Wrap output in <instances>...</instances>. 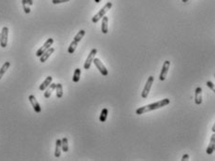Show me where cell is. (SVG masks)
<instances>
[{"label":"cell","instance_id":"6da1fadb","mask_svg":"<svg viewBox=\"0 0 215 161\" xmlns=\"http://www.w3.org/2000/svg\"><path fill=\"white\" fill-rule=\"evenodd\" d=\"M170 103V100L168 98H164V99H161L155 103H151V104H149V105H146V106H143V107H140L136 111V113L137 114H144L146 112H151V111H155V110H157V109H160L162 107H165L166 105H168Z\"/></svg>","mask_w":215,"mask_h":161},{"label":"cell","instance_id":"7a4b0ae2","mask_svg":"<svg viewBox=\"0 0 215 161\" xmlns=\"http://www.w3.org/2000/svg\"><path fill=\"white\" fill-rule=\"evenodd\" d=\"M84 35H85V30H80V31L78 32V34H77V35L74 37V39H73V41L70 43V45H69V47H68V50H67V52H68L69 53H73L75 52L76 48L78 47L79 42L82 39V38L84 37Z\"/></svg>","mask_w":215,"mask_h":161},{"label":"cell","instance_id":"3957f363","mask_svg":"<svg viewBox=\"0 0 215 161\" xmlns=\"http://www.w3.org/2000/svg\"><path fill=\"white\" fill-rule=\"evenodd\" d=\"M111 7H112V3H111V2H108L96 14V15H95L93 18H92V22H93L94 24H97L100 19H102L103 16H105V14L111 9Z\"/></svg>","mask_w":215,"mask_h":161},{"label":"cell","instance_id":"277c9868","mask_svg":"<svg viewBox=\"0 0 215 161\" xmlns=\"http://www.w3.org/2000/svg\"><path fill=\"white\" fill-rule=\"evenodd\" d=\"M153 81H155V78H153V76H150L149 79L147 80V82L144 86V89L141 93V97L142 98H147L148 96H149V93L151 91V85L153 83Z\"/></svg>","mask_w":215,"mask_h":161},{"label":"cell","instance_id":"5b68a950","mask_svg":"<svg viewBox=\"0 0 215 161\" xmlns=\"http://www.w3.org/2000/svg\"><path fill=\"white\" fill-rule=\"evenodd\" d=\"M97 53V49H92V51L90 52L89 55L87 56L86 60H85V63H84V65H83L84 69L87 70V69L90 68L92 63H93V60L95 59V56H96Z\"/></svg>","mask_w":215,"mask_h":161},{"label":"cell","instance_id":"8992f818","mask_svg":"<svg viewBox=\"0 0 215 161\" xmlns=\"http://www.w3.org/2000/svg\"><path fill=\"white\" fill-rule=\"evenodd\" d=\"M53 44V38H48L47 40L45 41V43L43 44V46L42 47H40L38 51H37V53H36V55L38 56V57H39L44 52H46L47 51L50 47H52V45Z\"/></svg>","mask_w":215,"mask_h":161},{"label":"cell","instance_id":"52a82bcc","mask_svg":"<svg viewBox=\"0 0 215 161\" xmlns=\"http://www.w3.org/2000/svg\"><path fill=\"white\" fill-rule=\"evenodd\" d=\"M93 63L95 64V66L97 67V68L99 70V72L101 73L103 76H107L108 74H109V71H108V69L106 68V67L104 66V64L101 62L100 59H98V58H96V57H95V59L93 60Z\"/></svg>","mask_w":215,"mask_h":161},{"label":"cell","instance_id":"ba28073f","mask_svg":"<svg viewBox=\"0 0 215 161\" xmlns=\"http://www.w3.org/2000/svg\"><path fill=\"white\" fill-rule=\"evenodd\" d=\"M8 38H9V28L7 26L2 28L1 31V39H0V45L2 48L7 47L8 45Z\"/></svg>","mask_w":215,"mask_h":161},{"label":"cell","instance_id":"9c48e42d","mask_svg":"<svg viewBox=\"0 0 215 161\" xmlns=\"http://www.w3.org/2000/svg\"><path fill=\"white\" fill-rule=\"evenodd\" d=\"M169 67H170V62L166 60L164 62V65H163V68H162V70H161V73H160V76H159V80L160 81H165L166 76H167V73H168V70H169Z\"/></svg>","mask_w":215,"mask_h":161},{"label":"cell","instance_id":"30bf717a","mask_svg":"<svg viewBox=\"0 0 215 161\" xmlns=\"http://www.w3.org/2000/svg\"><path fill=\"white\" fill-rule=\"evenodd\" d=\"M28 99H29V101H30V103H31V105H32V107H33L34 111H35L37 113L41 112V107H40L39 103L38 102L37 98L35 97V96L30 95V96H29V97H28Z\"/></svg>","mask_w":215,"mask_h":161},{"label":"cell","instance_id":"8fae6325","mask_svg":"<svg viewBox=\"0 0 215 161\" xmlns=\"http://www.w3.org/2000/svg\"><path fill=\"white\" fill-rule=\"evenodd\" d=\"M54 53V48H49L47 51H46V52H44L40 56H39V58H40V62L41 63H44V62H46V61H47L48 60V58L53 54Z\"/></svg>","mask_w":215,"mask_h":161},{"label":"cell","instance_id":"7c38bea8","mask_svg":"<svg viewBox=\"0 0 215 161\" xmlns=\"http://www.w3.org/2000/svg\"><path fill=\"white\" fill-rule=\"evenodd\" d=\"M195 102L196 105H200L202 103V88L201 87H196L195 95Z\"/></svg>","mask_w":215,"mask_h":161},{"label":"cell","instance_id":"4fadbf2b","mask_svg":"<svg viewBox=\"0 0 215 161\" xmlns=\"http://www.w3.org/2000/svg\"><path fill=\"white\" fill-rule=\"evenodd\" d=\"M215 149V134H213L210 137V144L207 148V154L208 155H211L214 152Z\"/></svg>","mask_w":215,"mask_h":161},{"label":"cell","instance_id":"5bb4252c","mask_svg":"<svg viewBox=\"0 0 215 161\" xmlns=\"http://www.w3.org/2000/svg\"><path fill=\"white\" fill-rule=\"evenodd\" d=\"M108 22H109V18L107 16H103L102 18V24H101V31L103 34H107L109 32V26H108Z\"/></svg>","mask_w":215,"mask_h":161},{"label":"cell","instance_id":"9a60e30c","mask_svg":"<svg viewBox=\"0 0 215 161\" xmlns=\"http://www.w3.org/2000/svg\"><path fill=\"white\" fill-rule=\"evenodd\" d=\"M55 87H56V83H51L47 88L45 89V92H44V97L45 98H49L53 93V91L55 89Z\"/></svg>","mask_w":215,"mask_h":161},{"label":"cell","instance_id":"2e32d148","mask_svg":"<svg viewBox=\"0 0 215 161\" xmlns=\"http://www.w3.org/2000/svg\"><path fill=\"white\" fill-rule=\"evenodd\" d=\"M52 82H53V77H52V76H48L47 78L45 79V81L40 84L39 90H40V91H45V89L47 88V87L52 83Z\"/></svg>","mask_w":215,"mask_h":161},{"label":"cell","instance_id":"e0dca14e","mask_svg":"<svg viewBox=\"0 0 215 161\" xmlns=\"http://www.w3.org/2000/svg\"><path fill=\"white\" fill-rule=\"evenodd\" d=\"M9 67H10V63H9V61H7V62L4 63V65L2 66V68H0V80L2 79V77L4 76V74L7 72V70L9 68Z\"/></svg>","mask_w":215,"mask_h":161},{"label":"cell","instance_id":"ac0fdd59","mask_svg":"<svg viewBox=\"0 0 215 161\" xmlns=\"http://www.w3.org/2000/svg\"><path fill=\"white\" fill-rule=\"evenodd\" d=\"M61 151H62V147H61V140L56 141L55 144V151H54V156L59 157L61 156Z\"/></svg>","mask_w":215,"mask_h":161},{"label":"cell","instance_id":"d6986e66","mask_svg":"<svg viewBox=\"0 0 215 161\" xmlns=\"http://www.w3.org/2000/svg\"><path fill=\"white\" fill-rule=\"evenodd\" d=\"M55 90H56V97L58 98H61L63 97V85L61 83H56V87H55Z\"/></svg>","mask_w":215,"mask_h":161},{"label":"cell","instance_id":"ffe728a7","mask_svg":"<svg viewBox=\"0 0 215 161\" xmlns=\"http://www.w3.org/2000/svg\"><path fill=\"white\" fill-rule=\"evenodd\" d=\"M61 147H62L63 152H68V141L66 137L61 140Z\"/></svg>","mask_w":215,"mask_h":161},{"label":"cell","instance_id":"44dd1931","mask_svg":"<svg viewBox=\"0 0 215 161\" xmlns=\"http://www.w3.org/2000/svg\"><path fill=\"white\" fill-rule=\"evenodd\" d=\"M81 74H82V70L81 68H76L74 71V75H73V82H78L81 79Z\"/></svg>","mask_w":215,"mask_h":161},{"label":"cell","instance_id":"7402d4cb","mask_svg":"<svg viewBox=\"0 0 215 161\" xmlns=\"http://www.w3.org/2000/svg\"><path fill=\"white\" fill-rule=\"evenodd\" d=\"M108 114H109V111H108V109H103L101 113H100V117H99V121L100 122H106L107 120V117H108Z\"/></svg>","mask_w":215,"mask_h":161},{"label":"cell","instance_id":"603a6c76","mask_svg":"<svg viewBox=\"0 0 215 161\" xmlns=\"http://www.w3.org/2000/svg\"><path fill=\"white\" fill-rule=\"evenodd\" d=\"M22 4H23V8H24V10L26 14L30 13L31 9H30V7H29V4L27 3L26 0H22Z\"/></svg>","mask_w":215,"mask_h":161},{"label":"cell","instance_id":"cb8c5ba5","mask_svg":"<svg viewBox=\"0 0 215 161\" xmlns=\"http://www.w3.org/2000/svg\"><path fill=\"white\" fill-rule=\"evenodd\" d=\"M69 0H52L53 4L54 5H57V4H62V3H66V2H68Z\"/></svg>","mask_w":215,"mask_h":161},{"label":"cell","instance_id":"d4e9b609","mask_svg":"<svg viewBox=\"0 0 215 161\" xmlns=\"http://www.w3.org/2000/svg\"><path fill=\"white\" fill-rule=\"evenodd\" d=\"M206 84H207V86H208V87H210V90H212V91H215V88H214V84H213V82H210V81H208V82H206Z\"/></svg>","mask_w":215,"mask_h":161},{"label":"cell","instance_id":"484cf974","mask_svg":"<svg viewBox=\"0 0 215 161\" xmlns=\"http://www.w3.org/2000/svg\"><path fill=\"white\" fill-rule=\"evenodd\" d=\"M189 158H190L189 155H184V156L181 157V161H187V160H189Z\"/></svg>","mask_w":215,"mask_h":161},{"label":"cell","instance_id":"4316f807","mask_svg":"<svg viewBox=\"0 0 215 161\" xmlns=\"http://www.w3.org/2000/svg\"><path fill=\"white\" fill-rule=\"evenodd\" d=\"M26 1H27V3L29 4V6H32L33 5V0H26Z\"/></svg>","mask_w":215,"mask_h":161},{"label":"cell","instance_id":"83f0119b","mask_svg":"<svg viewBox=\"0 0 215 161\" xmlns=\"http://www.w3.org/2000/svg\"><path fill=\"white\" fill-rule=\"evenodd\" d=\"M213 132H215V125H213V126H212V129H211Z\"/></svg>","mask_w":215,"mask_h":161},{"label":"cell","instance_id":"f1b7e54d","mask_svg":"<svg viewBox=\"0 0 215 161\" xmlns=\"http://www.w3.org/2000/svg\"><path fill=\"white\" fill-rule=\"evenodd\" d=\"M101 1H102V0H95L96 3H99V2H101Z\"/></svg>","mask_w":215,"mask_h":161},{"label":"cell","instance_id":"f546056e","mask_svg":"<svg viewBox=\"0 0 215 161\" xmlns=\"http://www.w3.org/2000/svg\"><path fill=\"white\" fill-rule=\"evenodd\" d=\"M181 2H183V3H186V2H188V0H181Z\"/></svg>","mask_w":215,"mask_h":161},{"label":"cell","instance_id":"4dcf8cb0","mask_svg":"<svg viewBox=\"0 0 215 161\" xmlns=\"http://www.w3.org/2000/svg\"><path fill=\"white\" fill-rule=\"evenodd\" d=\"M0 39H1V33H0Z\"/></svg>","mask_w":215,"mask_h":161}]
</instances>
